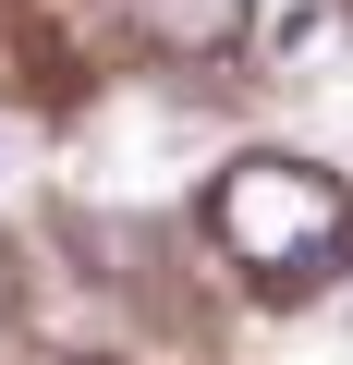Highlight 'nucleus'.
I'll return each mask as SVG.
<instances>
[{
    "label": "nucleus",
    "mask_w": 353,
    "mask_h": 365,
    "mask_svg": "<svg viewBox=\"0 0 353 365\" xmlns=\"http://www.w3.org/2000/svg\"><path fill=\"white\" fill-rule=\"evenodd\" d=\"M208 232H220L232 268H256V280H305V268L341 256L353 195H341V170H317V158H232L220 195H208Z\"/></svg>",
    "instance_id": "f257e3e1"
},
{
    "label": "nucleus",
    "mask_w": 353,
    "mask_h": 365,
    "mask_svg": "<svg viewBox=\"0 0 353 365\" xmlns=\"http://www.w3.org/2000/svg\"><path fill=\"white\" fill-rule=\"evenodd\" d=\"M122 13H134V37L170 49V61H220V49L244 37V0H122Z\"/></svg>",
    "instance_id": "f03ea898"
},
{
    "label": "nucleus",
    "mask_w": 353,
    "mask_h": 365,
    "mask_svg": "<svg viewBox=\"0 0 353 365\" xmlns=\"http://www.w3.org/2000/svg\"><path fill=\"white\" fill-rule=\"evenodd\" d=\"M0 304H13V256H0Z\"/></svg>",
    "instance_id": "7ed1b4c3"
}]
</instances>
